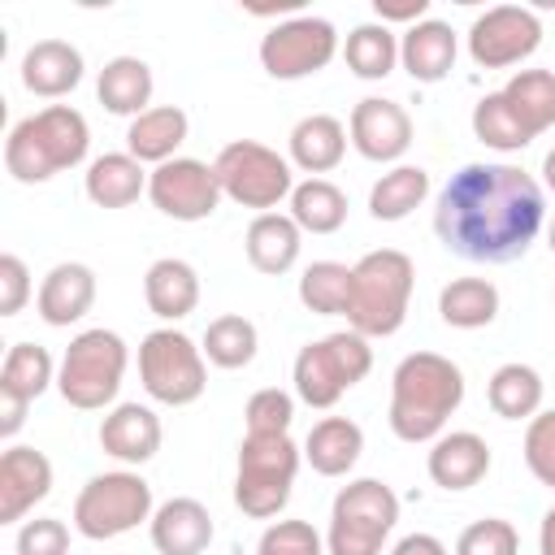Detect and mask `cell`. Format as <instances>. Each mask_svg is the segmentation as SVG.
<instances>
[{"mask_svg": "<svg viewBox=\"0 0 555 555\" xmlns=\"http://www.w3.org/2000/svg\"><path fill=\"white\" fill-rule=\"evenodd\" d=\"M546 217L542 186L520 165H464L447 178L434 208V234L447 251L477 264H507L529 251Z\"/></svg>", "mask_w": 555, "mask_h": 555, "instance_id": "cell-1", "label": "cell"}, {"mask_svg": "<svg viewBox=\"0 0 555 555\" xmlns=\"http://www.w3.org/2000/svg\"><path fill=\"white\" fill-rule=\"evenodd\" d=\"M464 403V373L438 351H412L390 377V429L399 442H434Z\"/></svg>", "mask_w": 555, "mask_h": 555, "instance_id": "cell-2", "label": "cell"}, {"mask_svg": "<svg viewBox=\"0 0 555 555\" xmlns=\"http://www.w3.org/2000/svg\"><path fill=\"white\" fill-rule=\"evenodd\" d=\"M91 147V130L87 117L69 104H48L30 117H22L9 139H4V169L13 173V182L35 186L56 178L61 169H74L87 160Z\"/></svg>", "mask_w": 555, "mask_h": 555, "instance_id": "cell-3", "label": "cell"}, {"mask_svg": "<svg viewBox=\"0 0 555 555\" xmlns=\"http://www.w3.org/2000/svg\"><path fill=\"white\" fill-rule=\"evenodd\" d=\"M412 282H416V264H412L408 251H399V247L364 251L351 264L347 325L364 338H390L408 321Z\"/></svg>", "mask_w": 555, "mask_h": 555, "instance_id": "cell-4", "label": "cell"}, {"mask_svg": "<svg viewBox=\"0 0 555 555\" xmlns=\"http://www.w3.org/2000/svg\"><path fill=\"white\" fill-rule=\"evenodd\" d=\"M126 364H130V351L121 343V334L95 325V330H82L69 338L65 356H61V369H56V390L69 408L78 412H100L117 399L121 390V377H126Z\"/></svg>", "mask_w": 555, "mask_h": 555, "instance_id": "cell-5", "label": "cell"}, {"mask_svg": "<svg viewBox=\"0 0 555 555\" xmlns=\"http://www.w3.org/2000/svg\"><path fill=\"white\" fill-rule=\"evenodd\" d=\"M304 451L291 442V434H247L238 447V477H234V503L251 520H269L286 507L295 473Z\"/></svg>", "mask_w": 555, "mask_h": 555, "instance_id": "cell-6", "label": "cell"}, {"mask_svg": "<svg viewBox=\"0 0 555 555\" xmlns=\"http://www.w3.org/2000/svg\"><path fill=\"white\" fill-rule=\"evenodd\" d=\"M395 520H399V494L377 477H356L334 494L325 551L330 555H382Z\"/></svg>", "mask_w": 555, "mask_h": 555, "instance_id": "cell-7", "label": "cell"}, {"mask_svg": "<svg viewBox=\"0 0 555 555\" xmlns=\"http://www.w3.org/2000/svg\"><path fill=\"white\" fill-rule=\"evenodd\" d=\"M373 369V347L364 334L356 330H338L325 334L308 347H299L295 356V395L308 408H334L356 382H364Z\"/></svg>", "mask_w": 555, "mask_h": 555, "instance_id": "cell-8", "label": "cell"}, {"mask_svg": "<svg viewBox=\"0 0 555 555\" xmlns=\"http://www.w3.org/2000/svg\"><path fill=\"white\" fill-rule=\"evenodd\" d=\"M152 486L130 473V468H117V473H100L91 477L78 499H74V529L91 542H108V538H121L130 529H139L143 520H152Z\"/></svg>", "mask_w": 555, "mask_h": 555, "instance_id": "cell-9", "label": "cell"}, {"mask_svg": "<svg viewBox=\"0 0 555 555\" xmlns=\"http://www.w3.org/2000/svg\"><path fill=\"white\" fill-rule=\"evenodd\" d=\"M217 169V182H221V195L243 204V208H256L260 212H273L282 199H291L295 191V173H291V160L278 156L273 147L256 143V139H234L217 152L212 160Z\"/></svg>", "mask_w": 555, "mask_h": 555, "instance_id": "cell-10", "label": "cell"}, {"mask_svg": "<svg viewBox=\"0 0 555 555\" xmlns=\"http://www.w3.org/2000/svg\"><path fill=\"white\" fill-rule=\"evenodd\" d=\"M139 382L143 390L165 403V408H186L204 395L208 386V364H204V347H195L182 330L165 325L152 330L139 343Z\"/></svg>", "mask_w": 555, "mask_h": 555, "instance_id": "cell-11", "label": "cell"}, {"mask_svg": "<svg viewBox=\"0 0 555 555\" xmlns=\"http://www.w3.org/2000/svg\"><path fill=\"white\" fill-rule=\"evenodd\" d=\"M334 52H338V30L325 17H312V13L278 22L260 39V65L278 82H295V78H308V74L325 69L334 61Z\"/></svg>", "mask_w": 555, "mask_h": 555, "instance_id": "cell-12", "label": "cell"}, {"mask_svg": "<svg viewBox=\"0 0 555 555\" xmlns=\"http://www.w3.org/2000/svg\"><path fill=\"white\" fill-rule=\"evenodd\" d=\"M542 43V22L525 4H494L468 26V56L481 69H507L533 56Z\"/></svg>", "mask_w": 555, "mask_h": 555, "instance_id": "cell-13", "label": "cell"}, {"mask_svg": "<svg viewBox=\"0 0 555 555\" xmlns=\"http://www.w3.org/2000/svg\"><path fill=\"white\" fill-rule=\"evenodd\" d=\"M147 199L173 221H204L221 204L217 169L195 156H173L147 173Z\"/></svg>", "mask_w": 555, "mask_h": 555, "instance_id": "cell-14", "label": "cell"}, {"mask_svg": "<svg viewBox=\"0 0 555 555\" xmlns=\"http://www.w3.org/2000/svg\"><path fill=\"white\" fill-rule=\"evenodd\" d=\"M347 139L351 147L364 156V160H399L408 147H412V117L399 100H382V95H364L356 108H351V121H347Z\"/></svg>", "mask_w": 555, "mask_h": 555, "instance_id": "cell-15", "label": "cell"}, {"mask_svg": "<svg viewBox=\"0 0 555 555\" xmlns=\"http://www.w3.org/2000/svg\"><path fill=\"white\" fill-rule=\"evenodd\" d=\"M48 494H52V460L35 447H9L0 455V525H17Z\"/></svg>", "mask_w": 555, "mask_h": 555, "instance_id": "cell-16", "label": "cell"}, {"mask_svg": "<svg viewBox=\"0 0 555 555\" xmlns=\"http://www.w3.org/2000/svg\"><path fill=\"white\" fill-rule=\"evenodd\" d=\"M91 304H95V273H91V264H82V260H61V264H52V269L43 273V282H39V295H35V312H39L48 325H56V330L82 321V317L91 312Z\"/></svg>", "mask_w": 555, "mask_h": 555, "instance_id": "cell-17", "label": "cell"}, {"mask_svg": "<svg viewBox=\"0 0 555 555\" xmlns=\"http://www.w3.org/2000/svg\"><path fill=\"white\" fill-rule=\"evenodd\" d=\"M425 468L438 490H473L490 473V447L473 429H451V434L434 438Z\"/></svg>", "mask_w": 555, "mask_h": 555, "instance_id": "cell-18", "label": "cell"}, {"mask_svg": "<svg viewBox=\"0 0 555 555\" xmlns=\"http://www.w3.org/2000/svg\"><path fill=\"white\" fill-rule=\"evenodd\" d=\"M152 546L160 555H204L212 542V516L199 499H165L147 520Z\"/></svg>", "mask_w": 555, "mask_h": 555, "instance_id": "cell-19", "label": "cell"}, {"mask_svg": "<svg viewBox=\"0 0 555 555\" xmlns=\"http://www.w3.org/2000/svg\"><path fill=\"white\" fill-rule=\"evenodd\" d=\"M455 30L438 17H425L399 35V65L408 69L412 82H442L455 69Z\"/></svg>", "mask_w": 555, "mask_h": 555, "instance_id": "cell-20", "label": "cell"}, {"mask_svg": "<svg viewBox=\"0 0 555 555\" xmlns=\"http://www.w3.org/2000/svg\"><path fill=\"white\" fill-rule=\"evenodd\" d=\"M82 82V52L65 39H39L22 56V87L39 100H61Z\"/></svg>", "mask_w": 555, "mask_h": 555, "instance_id": "cell-21", "label": "cell"}, {"mask_svg": "<svg viewBox=\"0 0 555 555\" xmlns=\"http://www.w3.org/2000/svg\"><path fill=\"white\" fill-rule=\"evenodd\" d=\"M100 447L121 464H147L160 451V416L143 403H117L100 421Z\"/></svg>", "mask_w": 555, "mask_h": 555, "instance_id": "cell-22", "label": "cell"}, {"mask_svg": "<svg viewBox=\"0 0 555 555\" xmlns=\"http://www.w3.org/2000/svg\"><path fill=\"white\" fill-rule=\"evenodd\" d=\"M299 247H304V230L291 221V212H260V217H251V225L243 234L247 264L256 273H269V278L295 269Z\"/></svg>", "mask_w": 555, "mask_h": 555, "instance_id": "cell-23", "label": "cell"}, {"mask_svg": "<svg viewBox=\"0 0 555 555\" xmlns=\"http://www.w3.org/2000/svg\"><path fill=\"white\" fill-rule=\"evenodd\" d=\"M291 165H299L304 173L321 178L330 169H338V160L347 156V126L334 117V113H308L295 121L291 130Z\"/></svg>", "mask_w": 555, "mask_h": 555, "instance_id": "cell-24", "label": "cell"}, {"mask_svg": "<svg viewBox=\"0 0 555 555\" xmlns=\"http://www.w3.org/2000/svg\"><path fill=\"white\" fill-rule=\"evenodd\" d=\"M143 299L160 321H182L199 308V273L178 256H160L143 273Z\"/></svg>", "mask_w": 555, "mask_h": 555, "instance_id": "cell-25", "label": "cell"}, {"mask_svg": "<svg viewBox=\"0 0 555 555\" xmlns=\"http://www.w3.org/2000/svg\"><path fill=\"white\" fill-rule=\"evenodd\" d=\"M186 113L178 104H156L147 113H139L130 126H126V152L139 160V165H165L173 160V152L186 143Z\"/></svg>", "mask_w": 555, "mask_h": 555, "instance_id": "cell-26", "label": "cell"}, {"mask_svg": "<svg viewBox=\"0 0 555 555\" xmlns=\"http://www.w3.org/2000/svg\"><path fill=\"white\" fill-rule=\"evenodd\" d=\"M364 451V429L347 416H321L304 438V460L321 477H347Z\"/></svg>", "mask_w": 555, "mask_h": 555, "instance_id": "cell-27", "label": "cell"}, {"mask_svg": "<svg viewBox=\"0 0 555 555\" xmlns=\"http://www.w3.org/2000/svg\"><path fill=\"white\" fill-rule=\"evenodd\" d=\"M82 191L95 208H130L147 191V173L130 152H104L87 165Z\"/></svg>", "mask_w": 555, "mask_h": 555, "instance_id": "cell-28", "label": "cell"}, {"mask_svg": "<svg viewBox=\"0 0 555 555\" xmlns=\"http://www.w3.org/2000/svg\"><path fill=\"white\" fill-rule=\"evenodd\" d=\"M95 95H100V104L108 113L134 121L139 113L152 108V69H147V61H139V56H113V61H104V69L95 78Z\"/></svg>", "mask_w": 555, "mask_h": 555, "instance_id": "cell-29", "label": "cell"}, {"mask_svg": "<svg viewBox=\"0 0 555 555\" xmlns=\"http://www.w3.org/2000/svg\"><path fill=\"white\" fill-rule=\"evenodd\" d=\"M438 317L451 330H481L499 317V286L490 278H451L438 291Z\"/></svg>", "mask_w": 555, "mask_h": 555, "instance_id": "cell-30", "label": "cell"}, {"mask_svg": "<svg viewBox=\"0 0 555 555\" xmlns=\"http://www.w3.org/2000/svg\"><path fill=\"white\" fill-rule=\"evenodd\" d=\"M486 399H490V412L503 421H533L542 412V377H538V369H529L520 360L499 364L490 373Z\"/></svg>", "mask_w": 555, "mask_h": 555, "instance_id": "cell-31", "label": "cell"}, {"mask_svg": "<svg viewBox=\"0 0 555 555\" xmlns=\"http://www.w3.org/2000/svg\"><path fill=\"white\" fill-rule=\"evenodd\" d=\"M291 221L304 234H334V230H343V221H347L343 186H334L330 178L295 182V191H291Z\"/></svg>", "mask_w": 555, "mask_h": 555, "instance_id": "cell-32", "label": "cell"}, {"mask_svg": "<svg viewBox=\"0 0 555 555\" xmlns=\"http://www.w3.org/2000/svg\"><path fill=\"white\" fill-rule=\"evenodd\" d=\"M343 61L356 78L377 82V78L395 74V65H399V35L382 22H360L343 43Z\"/></svg>", "mask_w": 555, "mask_h": 555, "instance_id": "cell-33", "label": "cell"}, {"mask_svg": "<svg viewBox=\"0 0 555 555\" xmlns=\"http://www.w3.org/2000/svg\"><path fill=\"white\" fill-rule=\"evenodd\" d=\"M503 100L533 130V139L555 126V74L551 69H516L503 82Z\"/></svg>", "mask_w": 555, "mask_h": 555, "instance_id": "cell-34", "label": "cell"}, {"mask_svg": "<svg viewBox=\"0 0 555 555\" xmlns=\"http://www.w3.org/2000/svg\"><path fill=\"white\" fill-rule=\"evenodd\" d=\"M429 195V173L421 165H395L390 173H382L369 191V212L377 221H403L412 208H421Z\"/></svg>", "mask_w": 555, "mask_h": 555, "instance_id": "cell-35", "label": "cell"}, {"mask_svg": "<svg viewBox=\"0 0 555 555\" xmlns=\"http://www.w3.org/2000/svg\"><path fill=\"white\" fill-rule=\"evenodd\" d=\"M52 382H56V364H52L48 347H39V343L9 347V356L0 364V395H17V399L35 403Z\"/></svg>", "mask_w": 555, "mask_h": 555, "instance_id": "cell-36", "label": "cell"}, {"mask_svg": "<svg viewBox=\"0 0 555 555\" xmlns=\"http://www.w3.org/2000/svg\"><path fill=\"white\" fill-rule=\"evenodd\" d=\"M299 304L317 317H347L351 304V269L343 260H312L299 278Z\"/></svg>", "mask_w": 555, "mask_h": 555, "instance_id": "cell-37", "label": "cell"}, {"mask_svg": "<svg viewBox=\"0 0 555 555\" xmlns=\"http://www.w3.org/2000/svg\"><path fill=\"white\" fill-rule=\"evenodd\" d=\"M473 134L494 152H520L533 143V130L516 117V108L503 100V91H490L473 104Z\"/></svg>", "mask_w": 555, "mask_h": 555, "instance_id": "cell-38", "label": "cell"}, {"mask_svg": "<svg viewBox=\"0 0 555 555\" xmlns=\"http://www.w3.org/2000/svg\"><path fill=\"white\" fill-rule=\"evenodd\" d=\"M256 347H260V334L238 312H225L204 330V360L217 369H247L256 360Z\"/></svg>", "mask_w": 555, "mask_h": 555, "instance_id": "cell-39", "label": "cell"}, {"mask_svg": "<svg viewBox=\"0 0 555 555\" xmlns=\"http://www.w3.org/2000/svg\"><path fill=\"white\" fill-rule=\"evenodd\" d=\"M455 555H520V533L512 520L486 516L455 538Z\"/></svg>", "mask_w": 555, "mask_h": 555, "instance_id": "cell-40", "label": "cell"}, {"mask_svg": "<svg viewBox=\"0 0 555 555\" xmlns=\"http://www.w3.org/2000/svg\"><path fill=\"white\" fill-rule=\"evenodd\" d=\"M256 555H325V538L308 520H273L260 533Z\"/></svg>", "mask_w": 555, "mask_h": 555, "instance_id": "cell-41", "label": "cell"}, {"mask_svg": "<svg viewBox=\"0 0 555 555\" xmlns=\"http://www.w3.org/2000/svg\"><path fill=\"white\" fill-rule=\"evenodd\" d=\"M247 416V434H291V421H295V399L278 386H264L247 399L243 408Z\"/></svg>", "mask_w": 555, "mask_h": 555, "instance_id": "cell-42", "label": "cell"}, {"mask_svg": "<svg viewBox=\"0 0 555 555\" xmlns=\"http://www.w3.org/2000/svg\"><path fill=\"white\" fill-rule=\"evenodd\" d=\"M525 464L546 490H555V408L538 412L529 421V429H525Z\"/></svg>", "mask_w": 555, "mask_h": 555, "instance_id": "cell-43", "label": "cell"}, {"mask_svg": "<svg viewBox=\"0 0 555 555\" xmlns=\"http://www.w3.org/2000/svg\"><path fill=\"white\" fill-rule=\"evenodd\" d=\"M17 555H69V529L56 516H35L17 529Z\"/></svg>", "mask_w": 555, "mask_h": 555, "instance_id": "cell-44", "label": "cell"}, {"mask_svg": "<svg viewBox=\"0 0 555 555\" xmlns=\"http://www.w3.org/2000/svg\"><path fill=\"white\" fill-rule=\"evenodd\" d=\"M30 269H26V260L22 256H13V251H4L0 256V317H17L22 308H26V299H30Z\"/></svg>", "mask_w": 555, "mask_h": 555, "instance_id": "cell-45", "label": "cell"}, {"mask_svg": "<svg viewBox=\"0 0 555 555\" xmlns=\"http://www.w3.org/2000/svg\"><path fill=\"white\" fill-rule=\"evenodd\" d=\"M373 13H377L382 26H386V22H408V26H416V22H425L429 0H399V4H390V0H373Z\"/></svg>", "mask_w": 555, "mask_h": 555, "instance_id": "cell-46", "label": "cell"}, {"mask_svg": "<svg viewBox=\"0 0 555 555\" xmlns=\"http://www.w3.org/2000/svg\"><path fill=\"white\" fill-rule=\"evenodd\" d=\"M26 412H30L26 399H17V395H0V438H13V434L26 425Z\"/></svg>", "mask_w": 555, "mask_h": 555, "instance_id": "cell-47", "label": "cell"}, {"mask_svg": "<svg viewBox=\"0 0 555 555\" xmlns=\"http://www.w3.org/2000/svg\"><path fill=\"white\" fill-rule=\"evenodd\" d=\"M390 555H447V546H442L434 533H408V538L395 542Z\"/></svg>", "mask_w": 555, "mask_h": 555, "instance_id": "cell-48", "label": "cell"}, {"mask_svg": "<svg viewBox=\"0 0 555 555\" xmlns=\"http://www.w3.org/2000/svg\"><path fill=\"white\" fill-rule=\"evenodd\" d=\"M538 551H542V555H555V507L542 516V529H538Z\"/></svg>", "mask_w": 555, "mask_h": 555, "instance_id": "cell-49", "label": "cell"}, {"mask_svg": "<svg viewBox=\"0 0 555 555\" xmlns=\"http://www.w3.org/2000/svg\"><path fill=\"white\" fill-rule=\"evenodd\" d=\"M542 178H546V191H555V147H551L546 160H542Z\"/></svg>", "mask_w": 555, "mask_h": 555, "instance_id": "cell-50", "label": "cell"}, {"mask_svg": "<svg viewBox=\"0 0 555 555\" xmlns=\"http://www.w3.org/2000/svg\"><path fill=\"white\" fill-rule=\"evenodd\" d=\"M546 243H551V251H555V217H551V225H546Z\"/></svg>", "mask_w": 555, "mask_h": 555, "instance_id": "cell-51", "label": "cell"}]
</instances>
